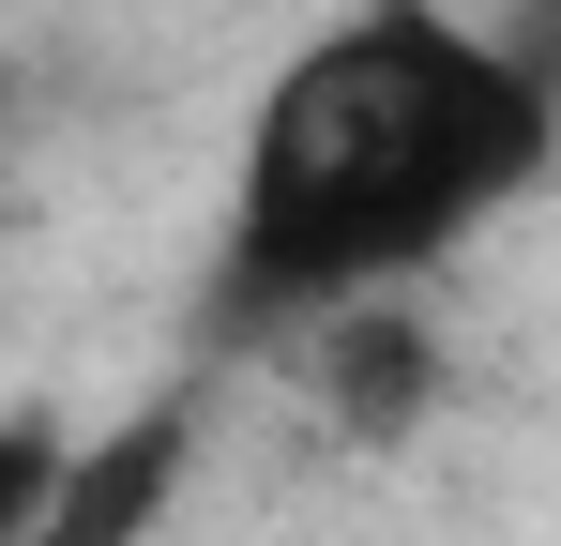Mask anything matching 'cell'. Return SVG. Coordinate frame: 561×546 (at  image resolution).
Wrapping results in <instances>:
<instances>
[{
	"instance_id": "5b68a950",
	"label": "cell",
	"mask_w": 561,
	"mask_h": 546,
	"mask_svg": "<svg viewBox=\"0 0 561 546\" xmlns=\"http://www.w3.org/2000/svg\"><path fill=\"white\" fill-rule=\"evenodd\" d=\"M501 46H516V61H531V77L561 91V0H531V15H516V31H501Z\"/></svg>"
},
{
	"instance_id": "3957f363",
	"label": "cell",
	"mask_w": 561,
	"mask_h": 546,
	"mask_svg": "<svg viewBox=\"0 0 561 546\" xmlns=\"http://www.w3.org/2000/svg\"><path fill=\"white\" fill-rule=\"evenodd\" d=\"M304 364H319V395H334V425H425L440 410V334L410 319V304H350V319H304Z\"/></svg>"
},
{
	"instance_id": "277c9868",
	"label": "cell",
	"mask_w": 561,
	"mask_h": 546,
	"mask_svg": "<svg viewBox=\"0 0 561 546\" xmlns=\"http://www.w3.org/2000/svg\"><path fill=\"white\" fill-rule=\"evenodd\" d=\"M61 425L46 410H0V546H46V501H61Z\"/></svg>"
},
{
	"instance_id": "7a4b0ae2",
	"label": "cell",
	"mask_w": 561,
	"mask_h": 546,
	"mask_svg": "<svg viewBox=\"0 0 561 546\" xmlns=\"http://www.w3.org/2000/svg\"><path fill=\"white\" fill-rule=\"evenodd\" d=\"M197 470V410H122L106 441L61 455V501H46V546H152L168 501Z\"/></svg>"
},
{
	"instance_id": "6da1fadb",
	"label": "cell",
	"mask_w": 561,
	"mask_h": 546,
	"mask_svg": "<svg viewBox=\"0 0 561 546\" xmlns=\"http://www.w3.org/2000/svg\"><path fill=\"white\" fill-rule=\"evenodd\" d=\"M561 152V91L440 0H350L243 122L228 319H350L456 259Z\"/></svg>"
}]
</instances>
